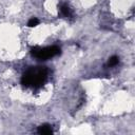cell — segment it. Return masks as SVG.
<instances>
[{
    "mask_svg": "<svg viewBox=\"0 0 135 135\" xmlns=\"http://www.w3.org/2000/svg\"><path fill=\"white\" fill-rule=\"evenodd\" d=\"M47 77V70L44 66H32L27 69L21 78V83L24 86L38 88L44 83Z\"/></svg>",
    "mask_w": 135,
    "mask_h": 135,
    "instance_id": "6da1fadb",
    "label": "cell"
},
{
    "mask_svg": "<svg viewBox=\"0 0 135 135\" xmlns=\"http://www.w3.org/2000/svg\"><path fill=\"white\" fill-rule=\"evenodd\" d=\"M31 53L34 57H36L40 60H46L49 58L59 55L60 47H58L57 45H52V46H46V47L34 46L31 49Z\"/></svg>",
    "mask_w": 135,
    "mask_h": 135,
    "instance_id": "7a4b0ae2",
    "label": "cell"
},
{
    "mask_svg": "<svg viewBox=\"0 0 135 135\" xmlns=\"http://www.w3.org/2000/svg\"><path fill=\"white\" fill-rule=\"evenodd\" d=\"M38 133L39 134H43V135H47V134H52L53 133V130H52V127L50 124H41L39 128H38Z\"/></svg>",
    "mask_w": 135,
    "mask_h": 135,
    "instance_id": "3957f363",
    "label": "cell"
},
{
    "mask_svg": "<svg viewBox=\"0 0 135 135\" xmlns=\"http://www.w3.org/2000/svg\"><path fill=\"white\" fill-rule=\"evenodd\" d=\"M59 8H60V14L62 16H64V17H71L72 16V11H71V8H70L69 5L61 4Z\"/></svg>",
    "mask_w": 135,
    "mask_h": 135,
    "instance_id": "277c9868",
    "label": "cell"
},
{
    "mask_svg": "<svg viewBox=\"0 0 135 135\" xmlns=\"http://www.w3.org/2000/svg\"><path fill=\"white\" fill-rule=\"evenodd\" d=\"M118 62H119V58L117 56H112L108 60V65L109 66H115L118 64Z\"/></svg>",
    "mask_w": 135,
    "mask_h": 135,
    "instance_id": "5b68a950",
    "label": "cell"
},
{
    "mask_svg": "<svg viewBox=\"0 0 135 135\" xmlns=\"http://www.w3.org/2000/svg\"><path fill=\"white\" fill-rule=\"evenodd\" d=\"M39 24V20L36 18V17H33V18H31L30 20H28V22H27V26H30V27H34V26H37Z\"/></svg>",
    "mask_w": 135,
    "mask_h": 135,
    "instance_id": "8992f818",
    "label": "cell"
}]
</instances>
